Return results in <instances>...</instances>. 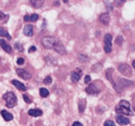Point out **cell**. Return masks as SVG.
Masks as SVG:
<instances>
[{"instance_id": "cell-1", "label": "cell", "mask_w": 135, "mask_h": 126, "mask_svg": "<svg viewBox=\"0 0 135 126\" xmlns=\"http://www.w3.org/2000/svg\"><path fill=\"white\" fill-rule=\"evenodd\" d=\"M116 113L118 115H132V111L130 110V104L126 100H120L119 104L115 108Z\"/></svg>"}, {"instance_id": "cell-2", "label": "cell", "mask_w": 135, "mask_h": 126, "mask_svg": "<svg viewBox=\"0 0 135 126\" xmlns=\"http://www.w3.org/2000/svg\"><path fill=\"white\" fill-rule=\"evenodd\" d=\"M3 99L6 100V105L8 108H14L17 104V96L13 92H8V93L4 94Z\"/></svg>"}, {"instance_id": "cell-3", "label": "cell", "mask_w": 135, "mask_h": 126, "mask_svg": "<svg viewBox=\"0 0 135 126\" xmlns=\"http://www.w3.org/2000/svg\"><path fill=\"white\" fill-rule=\"evenodd\" d=\"M56 40L52 37H44L41 40V43L44 45V47L45 48H53L54 45L56 43Z\"/></svg>"}, {"instance_id": "cell-4", "label": "cell", "mask_w": 135, "mask_h": 126, "mask_svg": "<svg viewBox=\"0 0 135 126\" xmlns=\"http://www.w3.org/2000/svg\"><path fill=\"white\" fill-rule=\"evenodd\" d=\"M112 40H113V37H112V35H109V33H107L105 35V37H104V49H105V51L107 53H109V52L112 51V47H113V45H112Z\"/></svg>"}, {"instance_id": "cell-5", "label": "cell", "mask_w": 135, "mask_h": 126, "mask_svg": "<svg viewBox=\"0 0 135 126\" xmlns=\"http://www.w3.org/2000/svg\"><path fill=\"white\" fill-rule=\"evenodd\" d=\"M118 71H119L120 73L122 75H124L125 77H130L132 75V69L131 67L129 66L128 64H120L119 66H118Z\"/></svg>"}, {"instance_id": "cell-6", "label": "cell", "mask_w": 135, "mask_h": 126, "mask_svg": "<svg viewBox=\"0 0 135 126\" xmlns=\"http://www.w3.org/2000/svg\"><path fill=\"white\" fill-rule=\"evenodd\" d=\"M113 69H108V70H107V73H105V76H107V79L112 83V85L113 86L114 90H115L116 92L120 93V92H121V89H120L118 86L116 85V83L113 81Z\"/></svg>"}, {"instance_id": "cell-7", "label": "cell", "mask_w": 135, "mask_h": 126, "mask_svg": "<svg viewBox=\"0 0 135 126\" xmlns=\"http://www.w3.org/2000/svg\"><path fill=\"white\" fill-rule=\"evenodd\" d=\"M16 73L19 76L20 78L24 79V80H30L32 78V74H31L29 71L25 70V69H17Z\"/></svg>"}, {"instance_id": "cell-8", "label": "cell", "mask_w": 135, "mask_h": 126, "mask_svg": "<svg viewBox=\"0 0 135 126\" xmlns=\"http://www.w3.org/2000/svg\"><path fill=\"white\" fill-rule=\"evenodd\" d=\"M100 92H101V90L99 89L98 87H96L95 84H91V85H89V87L86 88V93H88L89 95L96 96V95H98Z\"/></svg>"}, {"instance_id": "cell-9", "label": "cell", "mask_w": 135, "mask_h": 126, "mask_svg": "<svg viewBox=\"0 0 135 126\" xmlns=\"http://www.w3.org/2000/svg\"><path fill=\"white\" fill-rule=\"evenodd\" d=\"M82 76V70L81 69H75V70L72 72L71 74V80L73 83H77L79 82L80 78Z\"/></svg>"}, {"instance_id": "cell-10", "label": "cell", "mask_w": 135, "mask_h": 126, "mask_svg": "<svg viewBox=\"0 0 135 126\" xmlns=\"http://www.w3.org/2000/svg\"><path fill=\"white\" fill-rule=\"evenodd\" d=\"M54 50L57 52V53H59V54H66V49L65 47L63 46V45L60 42V41H56V43L54 45Z\"/></svg>"}, {"instance_id": "cell-11", "label": "cell", "mask_w": 135, "mask_h": 126, "mask_svg": "<svg viewBox=\"0 0 135 126\" xmlns=\"http://www.w3.org/2000/svg\"><path fill=\"white\" fill-rule=\"evenodd\" d=\"M99 20H100V22H101L102 24H104V25H105V26H107V25H109V20H110L109 13H103V14H101Z\"/></svg>"}, {"instance_id": "cell-12", "label": "cell", "mask_w": 135, "mask_h": 126, "mask_svg": "<svg viewBox=\"0 0 135 126\" xmlns=\"http://www.w3.org/2000/svg\"><path fill=\"white\" fill-rule=\"evenodd\" d=\"M0 46L2 47L4 51H6L7 53H11L12 52V47L5 41V40H2V38L0 40Z\"/></svg>"}, {"instance_id": "cell-13", "label": "cell", "mask_w": 135, "mask_h": 126, "mask_svg": "<svg viewBox=\"0 0 135 126\" xmlns=\"http://www.w3.org/2000/svg\"><path fill=\"white\" fill-rule=\"evenodd\" d=\"M116 121H117V123L120 124V125H126V124H128V123L130 122L129 119L126 118L123 115H117V116H116Z\"/></svg>"}, {"instance_id": "cell-14", "label": "cell", "mask_w": 135, "mask_h": 126, "mask_svg": "<svg viewBox=\"0 0 135 126\" xmlns=\"http://www.w3.org/2000/svg\"><path fill=\"white\" fill-rule=\"evenodd\" d=\"M24 33L27 37H32L34 35V28L32 25H27L25 28H24Z\"/></svg>"}, {"instance_id": "cell-15", "label": "cell", "mask_w": 135, "mask_h": 126, "mask_svg": "<svg viewBox=\"0 0 135 126\" xmlns=\"http://www.w3.org/2000/svg\"><path fill=\"white\" fill-rule=\"evenodd\" d=\"M12 84L15 86L17 89L20 90V91H22V92H25V91L27 90L26 86L24 85L23 83H21L20 81H17V80H13V81H12Z\"/></svg>"}, {"instance_id": "cell-16", "label": "cell", "mask_w": 135, "mask_h": 126, "mask_svg": "<svg viewBox=\"0 0 135 126\" xmlns=\"http://www.w3.org/2000/svg\"><path fill=\"white\" fill-rule=\"evenodd\" d=\"M38 14H32V15H26L24 17V21L25 22H36L38 21Z\"/></svg>"}, {"instance_id": "cell-17", "label": "cell", "mask_w": 135, "mask_h": 126, "mask_svg": "<svg viewBox=\"0 0 135 126\" xmlns=\"http://www.w3.org/2000/svg\"><path fill=\"white\" fill-rule=\"evenodd\" d=\"M133 85V82L128 81L126 79H119V85L118 87H121V88H125V87H129V86Z\"/></svg>"}, {"instance_id": "cell-18", "label": "cell", "mask_w": 135, "mask_h": 126, "mask_svg": "<svg viewBox=\"0 0 135 126\" xmlns=\"http://www.w3.org/2000/svg\"><path fill=\"white\" fill-rule=\"evenodd\" d=\"M42 114V111L38 108H33V109H30L29 110V115L31 116H35V117H38V116H41Z\"/></svg>"}, {"instance_id": "cell-19", "label": "cell", "mask_w": 135, "mask_h": 126, "mask_svg": "<svg viewBox=\"0 0 135 126\" xmlns=\"http://www.w3.org/2000/svg\"><path fill=\"white\" fill-rule=\"evenodd\" d=\"M1 115H2V117L4 118L5 121H11L13 119V115L6 110H1Z\"/></svg>"}, {"instance_id": "cell-20", "label": "cell", "mask_w": 135, "mask_h": 126, "mask_svg": "<svg viewBox=\"0 0 135 126\" xmlns=\"http://www.w3.org/2000/svg\"><path fill=\"white\" fill-rule=\"evenodd\" d=\"M78 108H79V112H80V113L84 112L85 108H86V100L82 99V100H79V103H78Z\"/></svg>"}, {"instance_id": "cell-21", "label": "cell", "mask_w": 135, "mask_h": 126, "mask_svg": "<svg viewBox=\"0 0 135 126\" xmlns=\"http://www.w3.org/2000/svg\"><path fill=\"white\" fill-rule=\"evenodd\" d=\"M0 37H6L8 40H11V36L9 35L7 30L4 28H0Z\"/></svg>"}, {"instance_id": "cell-22", "label": "cell", "mask_w": 135, "mask_h": 126, "mask_svg": "<svg viewBox=\"0 0 135 126\" xmlns=\"http://www.w3.org/2000/svg\"><path fill=\"white\" fill-rule=\"evenodd\" d=\"M31 4L35 8H40L44 4V1L42 0H31Z\"/></svg>"}, {"instance_id": "cell-23", "label": "cell", "mask_w": 135, "mask_h": 126, "mask_svg": "<svg viewBox=\"0 0 135 126\" xmlns=\"http://www.w3.org/2000/svg\"><path fill=\"white\" fill-rule=\"evenodd\" d=\"M40 95H41L42 98H46V96H49V92L45 89V88H41V89L40 90Z\"/></svg>"}, {"instance_id": "cell-24", "label": "cell", "mask_w": 135, "mask_h": 126, "mask_svg": "<svg viewBox=\"0 0 135 126\" xmlns=\"http://www.w3.org/2000/svg\"><path fill=\"white\" fill-rule=\"evenodd\" d=\"M51 82H52V79L50 76H47V77H45V79L44 80V84L45 85H49V84H51Z\"/></svg>"}, {"instance_id": "cell-25", "label": "cell", "mask_w": 135, "mask_h": 126, "mask_svg": "<svg viewBox=\"0 0 135 126\" xmlns=\"http://www.w3.org/2000/svg\"><path fill=\"white\" fill-rule=\"evenodd\" d=\"M115 41H116V45H122V42H123V38H122V37H121V36H119V37H116Z\"/></svg>"}, {"instance_id": "cell-26", "label": "cell", "mask_w": 135, "mask_h": 126, "mask_svg": "<svg viewBox=\"0 0 135 126\" xmlns=\"http://www.w3.org/2000/svg\"><path fill=\"white\" fill-rule=\"evenodd\" d=\"M104 126H115V124H114L113 120H107L105 124H104Z\"/></svg>"}, {"instance_id": "cell-27", "label": "cell", "mask_w": 135, "mask_h": 126, "mask_svg": "<svg viewBox=\"0 0 135 126\" xmlns=\"http://www.w3.org/2000/svg\"><path fill=\"white\" fill-rule=\"evenodd\" d=\"M78 59H79V61H81V62H85V61H86L88 58H87L85 55H83V54H80V55H79V57H78Z\"/></svg>"}, {"instance_id": "cell-28", "label": "cell", "mask_w": 135, "mask_h": 126, "mask_svg": "<svg viewBox=\"0 0 135 126\" xmlns=\"http://www.w3.org/2000/svg\"><path fill=\"white\" fill-rule=\"evenodd\" d=\"M15 48L17 50H19V51H23V47H22V45L19 43V42H16L15 43Z\"/></svg>"}, {"instance_id": "cell-29", "label": "cell", "mask_w": 135, "mask_h": 126, "mask_svg": "<svg viewBox=\"0 0 135 126\" xmlns=\"http://www.w3.org/2000/svg\"><path fill=\"white\" fill-rule=\"evenodd\" d=\"M23 99H24V100L26 101L27 104H31L32 103V100H31V99L29 98V96H27V95H23Z\"/></svg>"}, {"instance_id": "cell-30", "label": "cell", "mask_w": 135, "mask_h": 126, "mask_svg": "<svg viewBox=\"0 0 135 126\" xmlns=\"http://www.w3.org/2000/svg\"><path fill=\"white\" fill-rule=\"evenodd\" d=\"M24 62H25V60H24V58H22V57H20V58L17 59V63H18L19 65H23Z\"/></svg>"}, {"instance_id": "cell-31", "label": "cell", "mask_w": 135, "mask_h": 126, "mask_svg": "<svg viewBox=\"0 0 135 126\" xmlns=\"http://www.w3.org/2000/svg\"><path fill=\"white\" fill-rule=\"evenodd\" d=\"M90 82H91V77L89 76V75H87L86 77H85V84H87V85H88Z\"/></svg>"}, {"instance_id": "cell-32", "label": "cell", "mask_w": 135, "mask_h": 126, "mask_svg": "<svg viewBox=\"0 0 135 126\" xmlns=\"http://www.w3.org/2000/svg\"><path fill=\"white\" fill-rule=\"evenodd\" d=\"M36 50H37L36 46H31L30 49H29V52H33V51H36Z\"/></svg>"}, {"instance_id": "cell-33", "label": "cell", "mask_w": 135, "mask_h": 126, "mask_svg": "<svg viewBox=\"0 0 135 126\" xmlns=\"http://www.w3.org/2000/svg\"><path fill=\"white\" fill-rule=\"evenodd\" d=\"M72 126H83V125H82V123L78 122V121H75V122L73 123V125Z\"/></svg>"}, {"instance_id": "cell-34", "label": "cell", "mask_w": 135, "mask_h": 126, "mask_svg": "<svg viewBox=\"0 0 135 126\" xmlns=\"http://www.w3.org/2000/svg\"><path fill=\"white\" fill-rule=\"evenodd\" d=\"M4 17H5V14L0 11V20H2V19H3Z\"/></svg>"}, {"instance_id": "cell-35", "label": "cell", "mask_w": 135, "mask_h": 126, "mask_svg": "<svg viewBox=\"0 0 135 126\" xmlns=\"http://www.w3.org/2000/svg\"><path fill=\"white\" fill-rule=\"evenodd\" d=\"M132 66L133 68H135V60H133V62H132Z\"/></svg>"}, {"instance_id": "cell-36", "label": "cell", "mask_w": 135, "mask_h": 126, "mask_svg": "<svg viewBox=\"0 0 135 126\" xmlns=\"http://www.w3.org/2000/svg\"><path fill=\"white\" fill-rule=\"evenodd\" d=\"M134 110H135V108H134Z\"/></svg>"}]
</instances>
